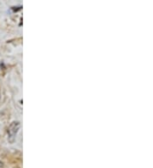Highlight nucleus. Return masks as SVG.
<instances>
[{
  "mask_svg": "<svg viewBox=\"0 0 153 168\" xmlns=\"http://www.w3.org/2000/svg\"><path fill=\"white\" fill-rule=\"evenodd\" d=\"M20 122L18 121H14L12 122L9 126L8 127V135H9V141L10 143H14L15 139V136H16V133L18 132V130L20 128Z\"/></svg>",
  "mask_w": 153,
  "mask_h": 168,
  "instance_id": "nucleus-1",
  "label": "nucleus"
},
{
  "mask_svg": "<svg viewBox=\"0 0 153 168\" xmlns=\"http://www.w3.org/2000/svg\"><path fill=\"white\" fill-rule=\"evenodd\" d=\"M2 166V163H1V162H0V166Z\"/></svg>",
  "mask_w": 153,
  "mask_h": 168,
  "instance_id": "nucleus-2",
  "label": "nucleus"
}]
</instances>
